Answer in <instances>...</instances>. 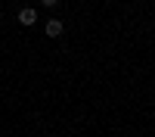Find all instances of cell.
I'll use <instances>...</instances> for the list:
<instances>
[{"label":"cell","mask_w":155,"mask_h":137,"mask_svg":"<svg viewBox=\"0 0 155 137\" xmlns=\"http://www.w3.org/2000/svg\"><path fill=\"white\" fill-rule=\"evenodd\" d=\"M34 22H37V9H31V6H22V9H19V25L31 28Z\"/></svg>","instance_id":"1"},{"label":"cell","mask_w":155,"mask_h":137,"mask_svg":"<svg viewBox=\"0 0 155 137\" xmlns=\"http://www.w3.org/2000/svg\"><path fill=\"white\" fill-rule=\"evenodd\" d=\"M62 31H65L62 19H50V22H47V28H44V34H47V37H62Z\"/></svg>","instance_id":"2"},{"label":"cell","mask_w":155,"mask_h":137,"mask_svg":"<svg viewBox=\"0 0 155 137\" xmlns=\"http://www.w3.org/2000/svg\"><path fill=\"white\" fill-rule=\"evenodd\" d=\"M41 3H44L47 9H53V6H59V0H41Z\"/></svg>","instance_id":"3"},{"label":"cell","mask_w":155,"mask_h":137,"mask_svg":"<svg viewBox=\"0 0 155 137\" xmlns=\"http://www.w3.org/2000/svg\"><path fill=\"white\" fill-rule=\"evenodd\" d=\"M56 137H59V134H56Z\"/></svg>","instance_id":"4"}]
</instances>
